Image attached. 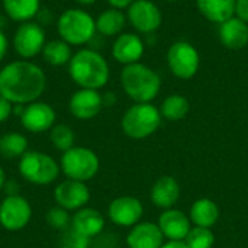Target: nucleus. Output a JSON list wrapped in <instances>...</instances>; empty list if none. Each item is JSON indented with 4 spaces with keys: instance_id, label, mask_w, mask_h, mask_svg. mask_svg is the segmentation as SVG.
Listing matches in <instances>:
<instances>
[{
    "instance_id": "nucleus-12",
    "label": "nucleus",
    "mask_w": 248,
    "mask_h": 248,
    "mask_svg": "<svg viewBox=\"0 0 248 248\" xmlns=\"http://www.w3.org/2000/svg\"><path fill=\"white\" fill-rule=\"evenodd\" d=\"M55 119H57V113L54 108L41 100L25 105L23 113L20 115L22 126L33 134H42L45 131H51V128L55 125Z\"/></svg>"
},
{
    "instance_id": "nucleus-1",
    "label": "nucleus",
    "mask_w": 248,
    "mask_h": 248,
    "mask_svg": "<svg viewBox=\"0 0 248 248\" xmlns=\"http://www.w3.org/2000/svg\"><path fill=\"white\" fill-rule=\"evenodd\" d=\"M45 89V71L31 60H16L0 68V96L13 105L36 102Z\"/></svg>"
},
{
    "instance_id": "nucleus-28",
    "label": "nucleus",
    "mask_w": 248,
    "mask_h": 248,
    "mask_svg": "<svg viewBox=\"0 0 248 248\" xmlns=\"http://www.w3.org/2000/svg\"><path fill=\"white\" fill-rule=\"evenodd\" d=\"M28 151V140L19 132H7L0 137V154L4 158H20Z\"/></svg>"
},
{
    "instance_id": "nucleus-31",
    "label": "nucleus",
    "mask_w": 248,
    "mask_h": 248,
    "mask_svg": "<svg viewBox=\"0 0 248 248\" xmlns=\"http://www.w3.org/2000/svg\"><path fill=\"white\" fill-rule=\"evenodd\" d=\"M46 224L52 228V230H58V231H64L68 228V225L71 224V218L67 209L61 208V206H54L46 212Z\"/></svg>"
},
{
    "instance_id": "nucleus-39",
    "label": "nucleus",
    "mask_w": 248,
    "mask_h": 248,
    "mask_svg": "<svg viewBox=\"0 0 248 248\" xmlns=\"http://www.w3.org/2000/svg\"><path fill=\"white\" fill-rule=\"evenodd\" d=\"M161 248H189L185 241H167L166 244H163Z\"/></svg>"
},
{
    "instance_id": "nucleus-34",
    "label": "nucleus",
    "mask_w": 248,
    "mask_h": 248,
    "mask_svg": "<svg viewBox=\"0 0 248 248\" xmlns=\"http://www.w3.org/2000/svg\"><path fill=\"white\" fill-rule=\"evenodd\" d=\"M35 19H36V22L41 26H44V25H49L54 20V15H52V12L48 7H41L38 15L35 16Z\"/></svg>"
},
{
    "instance_id": "nucleus-9",
    "label": "nucleus",
    "mask_w": 248,
    "mask_h": 248,
    "mask_svg": "<svg viewBox=\"0 0 248 248\" xmlns=\"http://www.w3.org/2000/svg\"><path fill=\"white\" fill-rule=\"evenodd\" d=\"M167 64L170 71L177 78L189 80L196 76L201 65V57L198 49L190 42L177 41L169 48Z\"/></svg>"
},
{
    "instance_id": "nucleus-22",
    "label": "nucleus",
    "mask_w": 248,
    "mask_h": 248,
    "mask_svg": "<svg viewBox=\"0 0 248 248\" xmlns=\"http://www.w3.org/2000/svg\"><path fill=\"white\" fill-rule=\"evenodd\" d=\"M190 222L195 227L212 228L219 219V208L209 198H201L190 208Z\"/></svg>"
},
{
    "instance_id": "nucleus-35",
    "label": "nucleus",
    "mask_w": 248,
    "mask_h": 248,
    "mask_svg": "<svg viewBox=\"0 0 248 248\" xmlns=\"http://www.w3.org/2000/svg\"><path fill=\"white\" fill-rule=\"evenodd\" d=\"M235 16L248 23V0H237L235 1Z\"/></svg>"
},
{
    "instance_id": "nucleus-8",
    "label": "nucleus",
    "mask_w": 248,
    "mask_h": 248,
    "mask_svg": "<svg viewBox=\"0 0 248 248\" xmlns=\"http://www.w3.org/2000/svg\"><path fill=\"white\" fill-rule=\"evenodd\" d=\"M13 48L20 60H32L39 55L46 44L44 26L38 22L28 20L19 23L13 33Z\"/></svg>"
},
{
    "instance_id": "nucleus-32",
    "label": "nucleus",
    "mask_w": 248,
    "mask_h": 248,
    "mask_svg": "<svg viewBox=\"0 0 248 248\" xmlns=\"http://www.w3.org/2000/svg\"><path fill=\"white\" fill-rule=\"evenodd\" d=\"M64 237H62V246L68 248H89L90 246V238L80 234L74 228L68 227L64 230Z\"/></svg>"
},
{
    "instance_id": "nucleus-41",
    "label": "nucleus",
    "mask_w": 248,
    "mask_h": 248,
    "mask_svg": "<svg viewBox=\"0 0 248 248\" xmlns=\"http://www.w3.org/2000/svg\"><path fill=\"white\" fill-rule=\"evenodd\" d=\"M76 1L81 6H90V4H94L97 0H76Z\"/></svg>"
},
{
    "instance_id": "nucleus-37",
    "label": "nucleus",
    "mask_w": 248,
    "mask_h": 248,
    "mask_svg": "<svg viewBox=\"0 0 248 248\" xmlns=\"http://www.w3.org/2000/svg\"><path fill=\"white\" fill-rule=\"evenodd\" d=\"M135 0H108V3L115 9H128Z\"/></svg>"
},
{
    "instance_id": "nucleus-30",
    "label": "nucleus",
    "mask_w": 248,
    "mask_h": 248,
    "mask_svg": "<svg viewBox=\"0 0 248 248\" xmlns=\"http://www.w3.org/2000/svg\"><path fill=\"white\" fill-rule=\"evenodd\" d=\"M185 243L189 248H212L215 244V235L211 228L203 227H192Z\"/></svg>"
},
{
    "instance_id": "nucleus-27",
    "label": "nucleus",
    "mask_w": 248,
    "mask_h": 248,
    "mask_svg": "<svg viewBox=\"0 0 248 248\" xmlns=\"http://www.w3.org/2000/svg\"><path fill=\"white\" fill-rule=\"evenodd\" d=\"M189 110H190V103L182 94H171V96H169L163 102V105L160 108L161 116L166 118L167 121H171V122L182 121L183 118L187 116Z\"/></svg>"
},
{
    "instance_id": "nucleus-13",
    "label": "nucleus",
    "mask_w": 248,
    "mask_h": 248,
    "mask_svg": "<svg viewBox=\"0 0 248 248\" xmlns=\"http://www.w3.org/2000/svg\"><path fill=\"white\" fill-rule=\"evenodd\" d=\"M54 199L58 206L70 211L86 208L90 201V190L84 182L67 179L61 182L54 190Z\"/></svg>"
},
{
    "instance_id": "nucleus-3",
    "label": "nucleus",
    "mask_w": 248,
    "mask_h": 248,
    "mask_svg": "<svg viewBox=\"0 0 248 248\" xmlns=\"http://www.w3.org/2000/svg\"><path fill=\"white\" fill-rule=\"evenodd\" d=\"M121 84L128 97L135 103H150L158 94L161 80L153 68L145 64L135 62L122 68Z\"/></svg>"
},
{
    "instance_id": "nucleus-43",
    "label": "nucleus",
    "mask_w": 248,
    "mask_h": 248,
    "mask_svg": "<svg viewBox=\"0 0 248 248\" xmlns=\"http://www.w3.org/2000/svg\"><path fill=\"white\" fill-rule=\"evenodd\" d=\"M60 248H68V247H64V246H61V247H60Z\"/></svg>"
},
{
    "instance_id": "nucleus-33",
    "label": "nucleus",
    "mask_w": 248,
    "mask_h": 248,
    "mask_svg": "<svg viewBox=\"0 0 248 248\" xmlns=\"http://www.w3.org/2000/svg\"><path fill=\"white\" fill-rule=\"evenodd\" d=\"M10 115H13V103L0 96V124H4L10 118Z\"/></svg>"
},
{
    "instance_id": "nucleus-10",
    "label": "nucleus",
    "mask_w": 248,
    "mask_h": 248,
    "mask_svg": "<svg viewBox=\"0 0 248 248\" xmlns=\"http://www.w3.org/2000/svg\"><path fill=\"white\" fill-rule=\"evenodd\" d=\"M32 218V206L20 195L6 196L0 203V225L7 231L23 230Z\"/></svg>"
},
{
    "instance_id": "nucleus-25",
    "label": "nucleus",
    "mask_w": 248,
    "mask_h": 248,
    "mask_svg": "<svg viewBox=\"0 0 248 248\" xmlns=\"http://www.w3.org/2000/svg\"><path fill=\"white\" fill-rule=\"evenodd\" d=\"M126 20V15L121 9H106L96 19V32H99V35L102 36L121 35Z\"/></svg>"
},
{
    "instance_id": "nucleus-5",
    "label": "nucleus",
    "mask_w": 248,
    "mask_h": 248,
    "mask_svg": "<svg viewBox=\"0 0 248 248\" xmlns=\"http://www.w3.org/2000/svg\"><path fill=\"white\" fill-rule=\"evenodd\" d=\"M161 113L151 103H135L122 116L121 126L126 137L144 140L151 137L161 125Z\"/></svg>"
},
{
    "instance_id": "nucleus-14",
    "label": "nucleus",
    "mask_w": 248,
    "mask_h": 248,
    "mask_svg": "<svg viewBox=\"0 0 248 248\" xmlns=\"http://www.w3.org/2000/svg\"><path fill=\"white\" fill-rule=\"evenodd\" d=\"M144 214V206L140 199L134 196H119L113 199L108 208L109 219L119 227L137 225Z\"/></svg>"
},
{
    "instance_id": "nucleus-6",
    "label": "nucleus",
    "mask_w": 248,
    "mask_h": 248,
    "mask_svg": "<svg viewBox=\"0 0 248 248\" xmlns=\"http://www.w3.org/2000/svg\"><path fill=\"white\" fill-rule=\"evenodd\" d=\"M60 164L51 155L41 151H26L19 158V174L36 186L54 183L60 174Z\"/></svg>"
},
{
    "instance_id": "nucleus-38",
    "label": "nucleus",
    "mask_w": 248,
    "mask_h": 248,
    "mask_svg": "<svg viewBox=\"0 0 248 248\" xmlns=\"http://www.w3.org/2000/svg\"><path fill=\"white\" fill-rule=\"evenodd\" d=\"M3 189L6 190L7 196H13V195H17L19 186H17V183H16V182H13V180H10V182H7V180H6V183H4Z\"/></svg>"
},
{
    "instance_id": "nucleus-2",
    "label": "nucleus",
    "mask_w": 248,
    "mask_h": 248,
    "mask_svg": "<svg viewBox=\"0 0 248 248\" xmlns=\"http://www.w3.org/2000/svg\"><path fill=\"white\" fill-rule=\"evenodd\" d=\"M68 74L80 89L99 90L108 84L110 70L100 52L93 48H83L73 54L68 62Z\"/></svg>"
},
{
    "instance_id": "nucleus-36",
    "label": "nucleus",
    "mask_w": 248,
    "mask_h": 248,
    "mask_svg": "<svg viewBox=\"0 0 248 248\" xmlns=\"http://www.w3.org/2000/svg\"><path fill=\"white\" fill-rule=\"evenodd\" d=\"M7 49H9V39H7V36L4 35V32L0 28V62L4 60V57L7 54Z\"/></svg>"
},
{
    "instance_id": "nucleus-11",
    "label": "nucleus",
    "mask_w": 248,
    "mask_h": 248,
    "mask_svg": "<svg viewBox=\"0 0 248 248\" xmlns=\"http://www.w3.org/2000/svg\"><path fill=\"white\" fill-rule=\"evenodd\" d=\"M126 19L140 33H153L161 25V12L151 0H135L126 10Z\"/></svg>"
},
{
    "instance_id": "nucleus-7",
    "label": "nucleus",
    "mask_w": 248,
    "mask_h": 248,
    "mask_svg": "<svg viewBox=\"0 0 248 248\" xmlns=\"http://www.w3.org/2000/svg\"><path fill=\"white\" fill-rule=\"evenodd\" d=\"M99 157L86 147H73L62 153L60 167L67 179L77 182H89L99 171Z\"/></svg>"
},
{
    "instance_id": "nucleus-42",
    "label": "nucleus",
    "mask_w": 248,
    "mask_h": 248,
    "mask_svg": "<svg viewBox=\"0 0 248 248\" xmlns=\"http://www.w3.org/2000/svg\"><path fill=\"white\" fill-rule=\"evenodd\" d=\"M167 1H177V0H167Z\"/></svg>"
},
{
    "instance_id": "nucleus-19",
    "label": "nucleus",
    "mask_w": 248,
    "mask_h": 248,
    "mask_svg": "<svg viewBox=\"0 0 248 248\" xmlns=\"http://www.w3.org/2000/svg\"><path fill=\"white\" fill-rule=\"evenodd\" d=\"M219 39L228 49H243L248 45V23L237 16L219 25Z\"/></svg>"
},
{
    "instance_id": "nucleus-29",
    "label": "nucleus",
    "mask_w": 248,
    "mask_h": 248,
    "mask_svg": "<svg viewBox=\"0 0 248 248\" xmlns=\"http://www.w3.org/2000/svg\"><path fill=\"white\" fill-rule=\"evenodd\" d=\"M49 140H51V144L54 145L55 150H58L61 153H65L67 150L74 147L76 135H74L73 129L68 125L57 124L49 131Z\"/></svg>"
},
{
    "instance_id": "nucleus-26",
    "label": "nucleus",
    "mask_w": 248,
    "mask_h": 248,
    "mask_svg": "<svg viewBox=\"0 0 248 248\" xmlns=\"http://www.w3.org/2000/svg\"><path fill=\"white\" fill-rule=\"evenodd\" d=\"M42 58L45 62H48L52 67H62L68 65L73 52H71V45H68L62 39H51L46 41L44 49H42Z\"/></svg>"
},
{
    "instance_id": "nucleus-40",
    "label": "nucleus",
    "mask_w": 248,
    "mask_h": 248,
    "mask_svg": "<svg viewBox=\"0 0 248 248\" xmlns=\"http://www.w3.org/2000/svg\"><path fill=\"white\" fill-rule=\"evenodd\" d=\"M4 183H6V173H4V170L0 167V190L3 189Z\"/></svg>"
},
{
    "instance_id": "nucleus-4",
    "label": "nucleus",
    "mask_w": 248,
    "mask_h": 248,
    "mask_svg": "<svg viewBox=\"0 0 248 248\" xmlns=\"http://www.w3.org/2000/svg\"><path fill=\"white\" fill-rule=\"evenodd\" d=\"M57 32L68 45L90 44L96 36V19L83 9H67L58 16Z\"/></svg>"
},
{
    "instance_id": "nucleus-15",
    "label": "nucleus",
    "mask_w": 248,
    "mask_h": 248,
    "mask_svg": "<svg viewBox=\"0 0 248 248\" xmlns=\"http://www.w3.org/2000/svg\"><path fill=\"white\" fill-rule=\"evenodd\" d=\"M68 109L71 115L80 121L93 119L103 109V96L99 93V90L78 89L70 97Z\"/></svg>"
},
{
    "instance_id": "nucleus-16",
    "label": "nucleus",
    "mask_w": 248,
    "mask_h": 248,
    "mask_svg": "<svg viewBox=\"0 0 248 248\" xmlns=\"http://www.w3.org/2000/svg\"><path fill=\"white\" fill-rule=\"evenodd\" d=\"M158 228L169 241H185L192 225L190 218L179 209H166L158 218Z\"/></svg>"
},
{
    "instance_id": "nucleus-18",
    "label": "nucleus",
    "mask_w": 248,
    "mask_h": 248,
    "mask_svg": "<svg viewBox=\"0 0 248 248\" xmlns=\"http://www.w3.org/2000/svg\"><path fill=\"white\" fill-rule=\"evenodd\" d=\"M164 235L154 222H138L126 237L128 248H161Z\"/></svg>"
},
{
    "instance_id": "nucleus-24",
    "label": "nucleus",
    "mask_w": 248,
    "mask_h": 248,
    "mask_svg": "<svg viewBox=\"0 0 248 248\" xmlns=\"http://www.w3.org/2000/svg\"><path fill=\"white\" fill-rule=\"evenodd\" d=\"M6 16L15 22L33 20L41 9V0H1Z\"/></svg>"
},
{
    "instance_id": "nucleus-23",
    "label": "nucleus",
    "mask_w": 248,
    "mask_h": 248,
    "mask_svg": "<svg viewBox=\"0 0 248 248\" xmlns=\"http://www.w3.org/2000/svg\"><path fill=\"white\" fill-rule=\"evenodd\" d=\"M237 0H196L199 12L211 22L222 23L235 16Z\"/></svg>"
},
{
    "instance_id": "nucleus-21",
    "label": "nucleus",
    "mask_w": 248,
    "mask_h": 248,
    "mask_svg": "<svg viewBox=\"0 0 248 248\" xmlns=\"http://www.w3.org/2000/svg\"><path fill=\"white\" fill-rule=\"evenodd\" d=\"M71 228L78 231L80 234L93 238L99 235L105 228V218L103 215L93 208H81L76 211L71 218Z\"/></svg>"
},
{
    "instance_id": "nucleus-17",
    "label": "nucleus",
    "mask_w": 248,
    "mask_h": 248,
    "mask_svg": "<svg viewBox=\"0 0 248 248\" xmlns=\"http://www.w3.org/2000/svg\"><path fill=\"white\" fill-rule=\"evenodd\" d=\"M112 55L124 65L140 62L144 55V42L137 33H121L112 45Z\"/></svg>"
},
{
    "instance_id": "nucleus-20",
    "label": "nucleus",
    "mask_w": 248,
    "mask_h": 248,
    "mask_svg": "<svg viewBox=\"0 0 248 248\" xmlns=\"http://www.w3.org/2000/svg\"><path fill=\"white\" fill-rule=\"evenodd\" d=\"M180 198V185L173 176L160 177L151 189V202L161 209H171Z\"/></svg>"
}]
</instances>
